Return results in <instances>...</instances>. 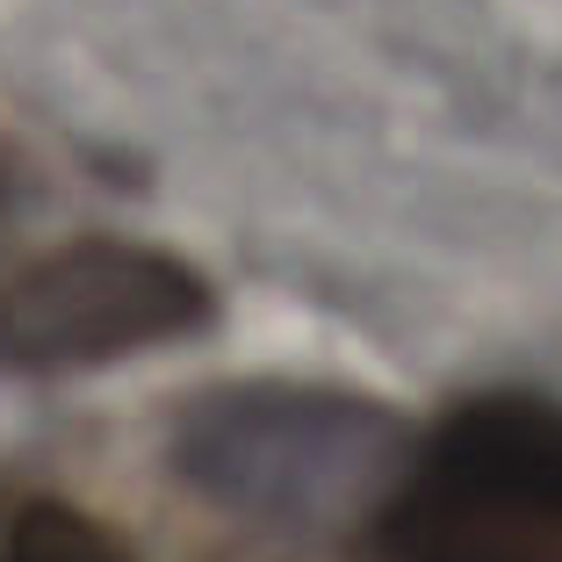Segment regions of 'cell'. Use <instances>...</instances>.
Wrapping results in <instances>:
<instances>
[{"instance_id":"obj_1","label":"cell","mask_w":562,"mask_h":562,"mask_svg":"<svg viewBox=\"0 0 562 562\" xmlns=\"http://www.w3.org/2000/svg\"><path fill=\"white\" fill-rule=\"evenodd\" d=\"M368 562H562V404L447 412L368 513Z\"/></svg>"},{"instance_id":"obj_2","label":"cell","mask_w":562,"mask_h":562,"mask_svg":"<svg viewBox=\"0 0 562 562\" xmlns=\"http://www.w3.org/2000/svg\"><path fill=\"white\" fill-rule=\"evenodd\" d=\"M404 426L347 390L238 382L173 418V469L224 513L267 527H325L368 497H390L404 469Z\"/></svg>"},{"instance_id":"obj_3","label":"cell","mask_w":562,"mask_h":562,"mask_svg":"<svg viewBox=\"0 0 562 562\" xmlns=\"http://www.w3.org/2000/svg\"><path fill=\"white\" fill-rule=\"evenodd\" d=\"M216 317L202 267L145 238H58L0 260V375H66L188 339Z\"/></svg>"},{"instance_id":"obj_4","label":"cell","mask_w":562,"mask_h":562,"mask_svg":"<svg viewBox=\"0 0 562 562\" xmlns=\"http://www.w3.org/2000/svg\"><path fill=\"white\" fill-rule=\"evenodd\" d=\"M0 562H131L109 533L72 505H0Z\"/></svg>"}]
</instances>
